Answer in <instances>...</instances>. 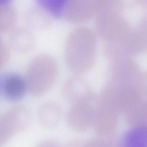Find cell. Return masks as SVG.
Instances as JSON below:
<instances>
[{"label":"cell","mask_w":147,"mask_h":147,"mask_svg":"<svg viewBox=\"0 0 147 147\" xmlns=\"http://www.w3.org/2000/svg\"><path fill=\"white\" fill-rule=\"evenodd\" d=\"M96 109V98L92 101L71 105L66 116L69 127L76 133H84L89 131L94 126Z\"/></svg>","instance_id":"cell-4"},{"label":"cell","mask_w":147,"mask_h":147,"mask_svg":"<svg viewBox=\"0 0 147 147\" xmlns=\"http://www.w3.org/2000/svg\"><path fill=\"white\" fill-rule=\"evenodd\" d=\"M96 35L88 28H75L67 38L65 60L67 67L74 75L86 74L93 68L96 58Z\"/></svg>","instance_id":"cell-1"},{"label":"cell","mask_w":147,"mask_h":147,"mask_svg":"<svg viewBox=\"0 0 147 147\" xmlns=\"http://www.w3.org/2000/svg\"><path fill=\"white\" fill-rule=\"evenodd\" d=\"M59 67L56 60L51 55H37L28 64L26 79L28 93L39 97L49 92L58 78Z\"/></svg>","instance_id":"cell-2"},{"label":"cell","mask_w":147,"mask_h":147,"mask_svg":"<svg viewBox=\"0 0 147 147\" xmlns=\"http://www.w3.org/2000/svg\"><path fill=\"white\" fill-rule=\"evenodd\" d=\"M63 99L71 105L96 98L90 83L81 75H74L64 83L61 91Z\"/></svg>","instance_id":"cell-5"},{"label":"cell","mask_w":147,"mask_h":147,"mask_svg":"<svg viewBox=\"0 0 147 147\" xmlns=\"http://www.w3.org/2000/svg\"><path fill=\"white\" fill-rule=\"evenodd\" d=\"M94 10V16L99 13L115 11L119 0H90Z\"/></svg>","instance_id":"cell-14"},{"label":"cell","mask_w":147,"mask_h":147,"mask_svg":"<svg viewBox=\"0 0 147 147\" xmlns=\"http://www.w3.org/2000/svg\"><path fill=\"white\" fill-rule=\"evenodd\" d=\"M10 43L16 51L26 54L32 51L34 48L35 40L33 35L28 29L20 28L12 32Z\"/></svg>","instance_id":"cell-9"},{"label":"cell","mask_w":147,"mask_h":147,"mask_svg":"<svg viewBox=\"0 0 147 147\" xmlns=\"http://www.w3.org/2000/svg\"><path fill=\"white\" fill-rule=\"evenodd\" d=\"M12 0H0V4H9V3Z\"/></svg>","instance_id":"cell-16"},{"label":"cell","mask_w":147,"mask_h":147,"mask_svg":"<svg viewBox=\"0 0 147 147\" xmlns=\"http://www.w3.org/2000/svg\"><path fill=\"white\" fill-rule=\"evenodd\" d=\"M16 12L8 4H0V33L10 31L15 25Z\"/></svg>","instance_id":"cell-11"},{"label":"cell","mask_w":147,"mask_h":147,"mask_svg":"<svg viewBox=\"0 0 147 147\" xmlns=\"http://www.w3.org/2000/svg\"><path fill=\"white\" fill-rule=\"evenodd\" d=\"M95 16L97 33L105 42L124 39L128 36L127 22L115 11L99 13Z\"/></svg>","instance_id":"cell-3"},{"label":"cell","mask_w":147,"mask_h":147,"mask_svg":"<svg viewBox=\"0 0 147 147\" xmlns=\"http://www.w3.org/2000/svg\"><path fill=\"white\" fill-rule=\"evenodd\" d=\"M69 0H36L38 7L46 10L54 17L62 16L65 5Z\"/></svg>","instance_id":"cell-12"},{"label":"cell","mask_w":147,"mask_h":147,"mask_svg":"<svg viewBox=\"0 0 147 147\" xmlns=\"http://www.w3.org/2000/svg\"><path fill=\"white\" fill-rule=\"evenodd\" d=\"M10 122L4 113L0 116V147L6 144L16 134Z\"/></svg>","instance_id":"cell-13"},{"label":"cell","mask_w":147,"mask_h":147,"mask_svg":"<svg viewBox=\"0 0 147 147\" xmlns=\"http://www.w3.org/2000/svg\"><path fill=\"white\" fill-rule=\"evenodd\" d=\"M1 88L4 97L12 102L22 99L28 91L25 77L16 73H9L3 78Z\"/></svg>","instance_id":"cell-7"},{"label":"cell","mask_w":147,"mask_h":147,"mask_svg":"<svg viewBox=\"0 0 147 147\" xmlns=\"http://www.w3.org/2000/svg\"><path fill=\"white\" fill-rule=\"evenodd\" d=\"M62 16L71 24L85 23L94 16L92 3L90 0H69L65 7Z\"/></svg>","instance_id":"cell-6"},{"label":"cell","mask_w":147,"mask_h":147,"mask_svg":"<svg viewBox=\"0 0 147 147\" xmlns=\"http://www.w3.org/2000/svg\"><path fill=\"white\" fill-rule=\"evenodd\" d=\"M62 110L53 102L42 104L38 111V118L40 125L47 129H53L59 124L62 118Z\"/></svg>","instance_id":"cell-8"},{"label":"cell","mask_w":147,"mask_h":147,"mask_svg":"<svg viewBox=\"0 0 147 147\" xmlns=\"http://www.w3.org/2000/svg\"><path fill=\"white\" fill-rule=\"evenodd\" d=\"M53 17L48 11L38 7L28 12L26 20L31 28L40 30L47 27L51 23Z\"/></svg>","instance_id":"cell-10"},{"label":"cell","mask_w":147,"mask_h":147,"mask_svg":"<svg viewBox=\"0 0 147 147\" xmlns=\"http://www.w3.org/2000/svg\"><path fill=\"white\" fill-rule=\"evenodd\" d=\"M9 57L8 48L0 37V68L6 64Z\"/></svg>","instance_id":"cell-15"}]
</instances>
